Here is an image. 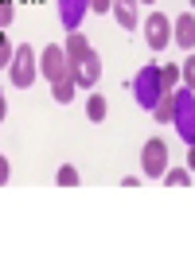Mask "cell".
<instances>
[{
	"label": "cell",
	"instance_id": "obj_1",
	"mask_svg": "<svg viewBox=\"0 0 195 257\" xmlns=\"http://www.w3.org/2000/svg\"><path fill=\"white\" fill-rule=\"evenodd\" d=\"M172 125H176L179 141L187 148H195V90L191 86L172 90Z\"/></svg>",
	"mask_w": 195,
	"mask_h": 257
},
{
	"label": "cell",
	"instance_id": "obj_2",
	"mask_svg": "<svg viewBox=\"0 0 195 257\" xmlns=\"http://www.w3.org/2000/svg\"><path fill=\"white\" fill-rule=\"evenodd\" d=\"M164 94H168V90L160 86V66H156V63L141 66L137 78H133V97H137V105H141V109H152Z\"/></svg>",
	"mask_w": 195,
	"mask_h": 257
},
{
	"label": "cell",
	"instance_id": "obj_3",
	"mask_svg": "<svg viewBox=\"0 0 195 257\" xmlns=\"http://www.w3.org/2000/svg\"><path fill=\"white\" fill-rule=\"evenodd\" d=\"M8 78H12V86H20V90H32V82L39 78V63H35V51L32 47H16V51H12Z\"/></svg>",
	"mask_w": 195,
	"mask_h": 257
},
{
	"label": "cell",
	"instance_id": "obj_4",
	"mask_svg": "<svg viewBox=\"0 0 195 257\" xmlns=\"http://www.w3.org/2000/svg\"><path fill=\"white\" fill-rule=\"evenodd\" d=\"M35 63H39V74L47 82H59V78H74V66L66 63V55L59 43H47V47L35 55Z\"/></svg>",
	"mask_w": 195,
	"mask_h": 257
},
{
	"label": "cell",
	"instance_id": "obj_5",
	"mask_svg": "<svg viewBox=\"0 0 195 257\" xmlns=\"http://www.w3.org/2000/svg\"><path fill=\"white\" fill-rule=\"evenodd\" d=\"M164 168H168V145H164L160 137H152V141H145V148H141V172H145L148 179H160Z\"/></svg>",
	"mask_w": 195,
	"mask_h": 257
},
{
	"label": "cell",
	"instance_id": "obj_6",
	"mask_svg": "<svg viewBox=\"0 0 195 257\" xmlns=\"http://www.w3.org/2000/svg\"><path fill=\"white\" fill-rule=\"evenodd\" d=\"M145 43L152 51H164L172 43V20L164 16V12H152V16L145 20Z\"/></svg>",
	"mask_w": 195,
	"mask_h": 257
},
{
	"label": "cell",
	"instance_id": "obj_7",
	"mask_svg": "<svg viewBox=\"0 0 195 257\" xmlns=\"http://www.w3.org/2000/svg\"><path fill=\"white\" fill-rule=\"evenodd\" d=\"M98 78H102V59H98V51H90L82 63H74V86L78 90H94Z\"/></svg>",
	"mask_w": 195,
	"mask_h": 257
},
{
	"label": "cell",
	"instance_id": "obj_8",
	"mask_svg": "<svg viewBox=\"0 0 195 257\" xmlns=\"http://www.w3.org/2000/svg\"><path fill=\"white\" fill-rule=\"evenodd\" d=\"M86 16H90V0H59V20L66 32H78Z\"/></svg>",
	"mask_w": 195,
	"mask_h": 257
},
{
	"label": "cell",
	"instance_id": "obj_9",
	"mask_svg": "<svg viewBox=\"0 0 195 257\" xmlns=\"http://www.w3.org/2000/svg\"><path fill=\"white\" fill-rule=\"evenodd\" d=\"M172 39H176L187 55L195 51V16H191V12H183L179 20H172Z\"/></svg>",
	"mask_w": 195,
	"mask_h": 257
},
{
	"label": "cell",
	"instance_id": "obj_10",
	"mask_svg": "<svg viewBox=\"0 0 195 257\" xmlns=\"http://www.w3.org/2000/svg\"><path fill=\"white\" fill-rule=\"evenodd\" d=\"M110 12H114V20L129 32V28H137L141 24V12H137V0H110Z\"/></svg>",
	"mask_w": 195,
	"mask_h": 257
},
{
	"label": "cell",
	"instance_id": "obj_11",
	"mask_svg": "<svg viewBox=\"0 0 195 257\" xmlns=\"http://www.w3.org/2000/svg\"><path fill=\"white\" fill-rule=\"evenodd\" d=\"M90 39H86V35L82 32H70L66 35V43H63V55H66V63L74 66V63H82V59H86V55H90Z\"/></svg>",
	"mask_w": 195,
	"mask_h": 257
},
{
	"label": "cell",
	"instance_id": "obj_12",
	"mask_svg": "<svg viewBox=\"0 0 195 257\" xmlns=\"http://www.w3.org/2000/svg\"><path fill=\"white\" fill-rule=\"evenodd\" d=\"M74 90H78V86H74V78H59V82H51V97H55L59 105H70V101H74Z\"/></svg>",
	"mask_w": 195,
	"mask_h": 257
},
{
	"label": "cell",
	"instance_id": "obj_13",
	"mask_svg": "<svg viewBox=\"0 0 195 257\" xmlns=\"http://www.w3.org/2000/svg\"><path fill=\"white\" fill-rule=\"evenodd\" d=\"M106 113H110V101H106L102 94H90V101H86V117L98 125V121H106Z\"/></svg>",
	"mask_w": 195,
	"mask_h": 257
},
{
	"label": "cell",
	"instance_id": "obj_14",
	"mask_svg": "<svg viewBox=\"0 0 195 257\" xmlns=\"http://www.w3.org/2000/svg\"><path fill=\"white\" fill-rule=\"evenodd\" d=\"M160 179L168 187H187V183H191V168H164Z\"/></svg>",
	"mask_w": 195,
	"mask_h": 257
},
{
	"label": "cell",
	"instance_id": "obj_15",
	"mask_svg": "<svg viewBox=\"0 0 195 257\" xmlns=\"http://www.w3.org/2000/svg\"><path fill=\"white\" fill-rule=\"evenodd\" d=\"M78 168H74V164H63V168H59V172H55V183H63V187H78Z\"/></svg>",
	"mask_w": 195,
	"mask_h": 257
},
{
	"label": "cell",
	"instance_id": "obj_16",
	"mask_svg": "<svg viewBox=\"0 0 195 257\" xmlns=\"http://www.w3.org/2000/svg\"><path fill=\"white\" fill-rule=\"evenodd\" d=\"M152 117H156V121H172V90H168V94L160 97V101H156V105H152Z\"/></svg>",
	"mask_w": 195,
	"mask_h": 257
},
{
	"label": "cell",
	"instance_id": "obj_17",
	"mask_svg": "<svg viewBox=\"0 0 195 257\" xmlns=\"http://www.w3.org/2000/svg\"><path fill=\"white\" fill-rule=\"evenodd\" d=\"M160 86L164 90H176L179 86V66H160Z\"/></svg>",
	"mask_w": 195,
	"mask_h": 257
},
{
	"label": "cell",
	"instance_id": "obj_18",
	"mask_svg": "<svg viewBox=\"0 0 195 257\" xmlns=\"http://www.w3.org/2000/svg\"><path fill=\"white\" fill-rule=\"evenodd\" d=\"M12 20H16V4L12 0H0V32L12 28Z\"/></svg>",
	"mask_w": 195,
	"mask_h": 257
},
{
	"label": "cell",
	"instance_id": "obj_19",
	"mask_svg": "<svg viewBox=\"0 0 195 257\" xmlns=\"http://www.w3.org/2000/svg\"><path fill=\"white\" fill-rule=\"evenodd\" d=\"M179 82H183V86H191V90H195V59H191V55H187V63L179 66Z\"/></svg>",
	"mask_w": 195,
	"mask_h": 257
},
{
	"label": "cell",
	"instance_id": "obj_20",
	"mask_svg": "<svg viewBox=\"0 0 195 257\" xmlns=\"http://www.w3.org/2000/svg\"><path fill=\"white\" fill-rule=\"evenodd\" d=\"M12 51H16V47H12V39L0 32V66H8V63H12Z\"/></svg>",
	"mask_w": 195,
	"mask_h": 257
},
{
	"label": "cell",
	"instance_id": "obj_21",
	"mask_svg": "<svg viewBox=\"0 0 195 257\" xmlns=\"http://www.w3.org/2000/svg\"><path fill=\"white\" fill-rule=\"evenodd\" d=\"M90 12L102 16V12H110V0H90Z\"/></svg>",
	"mask_w": 195,
	"mask_h": 257
},
{
	"label": "cell",
	"instance_id": "obj_22",
	"mask_svg": "<svg viewBox=\"0 0 195 257\" xmlns=\"http://www.w3.org/2000/svg\"><path fill=\"white\" fill-rule=\"evenodd\" d=\"M8 176H12V164L0 156V183H8Z\"/></svg>",
	"mask_w": 195,
	"mask_h": 257
},
{
	"label": "cell",
	"instance_id": "obj_23",
	"mask_svg": "<svg viewBox=\"0 0 195 257\" xmlns=\"http://www.w3.org/2000/svg\"><path fill=\"white\" fill-rule=\"evenodd\" d=\"M8 117V97H4V90H0V121Z\"/></svg>",
	"mask_w": 195,
	"mask_h": 257
},
{
	"label": "cell",
	"instance_id": "obj_24",
	"mask_svg": "<svg viewBox=\"0 0 195 257\" xmlns=\"http://www.w3.org/2000/svg\"><path fill=\"white\" fill-rule=\"evenodd\" d=\"M137 4H156V0H137Z\"/></svg>",
	"mask_w": 195,
	"mask_h": 257
}]
</instances>
